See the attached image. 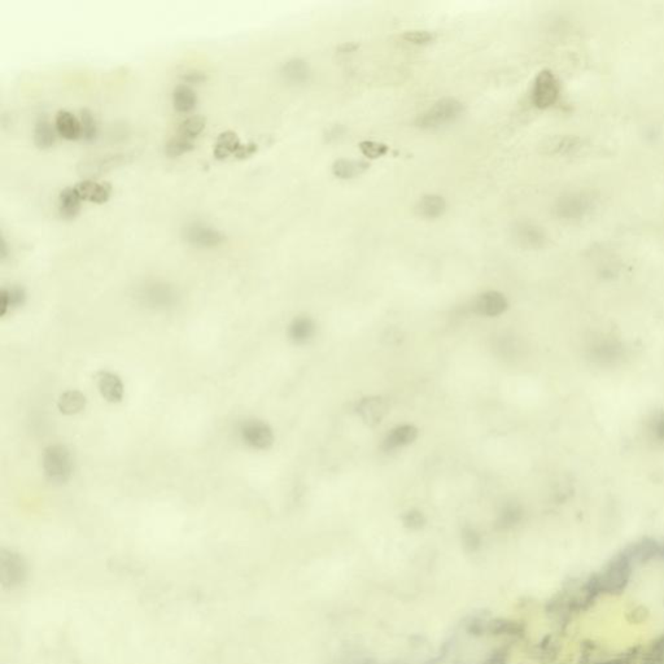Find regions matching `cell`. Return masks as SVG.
<instances>
[{
	"label": "cell",
	"instance_id": "6da1fadb",
	"mask_svg": "<svg viewBox=\"0 0 664 664\" xmlns=\"http://www.w3.org/2000/svg\"><path fill=\"white\" fill-rule=\"evenodd\" d=\"M42 465L45 477L53 484L68 483L74 471L72 452L62 444H52L45 448Z\"/></svg>",
	"mask_w": 664,
	"mask_h": 664
},
{
	"label": "cell",
	"instance_id": "7a4b0ae2",
	"mask_svg": "<svg viewBox=\"0 0 664 664\" xmlns=\"http://www.w3.org/2000/svg\"><path fill=\"white\" fill-rule=\"evenodd\" d=\"M596 209V199L585 191H571L558 197L554 213L566 222H579L589 217Z\"/></svg>",
	"mask_w": 664,
	"mask_h": 664
},
{
	"label": "cell",
	"instance_id": "3957f363",
	"mask_svg": "<svg viewBox=\"0 0 664 664\" xmlns=\"http://www.w3.org/2000/svg\"><path fill=\"white\" fill-rule=\"evenodd\" d=\"M462 111L463 106L457 99H441L418 117L416 125L422 128H440L458 118Z\"/></svg>",
	"mask_w": 664,
	"mask_h": 664
},
{
	"label": "cell",
	"instance_id": "277c9868",
	"mask_svg": "<svg viewBox=\"0 0 664 664\" xmlns=\"http://www.w3.org/2000/svg\"><path fill=\"white\" fill-rule=\"evenodd\" d=\"M28 577V565L20 553L11 549L0 551V580L4 588H16Z\"/></svg>",
	"mask_w": 664,
	"mask_h": 664
},
{
	"label": "cell",
	"instance_id": "5b68a950",
	"mask_svg": "<svg viewBox=\"0 0 664 664\" xmlns=\"http://www.w3.org/2000/svg\"><path fill=\"white\" fill-rule=\"evenodd\" d=\"M560 94V84L557 76L549 70L543 69L535 78L532 87V103L538 109H548L558 101Z\"/></svg>",
	"mask_w": 664,
	"mask_h": 664
},
{
	"label": "cell",
	"instance_id": "8992f818",
	"mask_svg": "<svg viewBox=\"0 0 664 664\" xmlns=\"http://www.w3.org/2000/svg\"><path fill=\"white\" fill-rule=\"evenodd\" d=\"M239 436L245 446L256 449L266 450L274 444V432L272 427L260 419H247L239 427Z\"/></svg>",
	"mask_w": 664,
	"mask_h": 664
},
{
	"label": "cell",
	"instance_id": "52a82bcc",
	"mask_svg": "<svg viewBox=\"0 0 664 664\" xmlns=\"http://www.w3.org/2000/svg\"><path fill=\"white\" fill-rule=\"evenodd\" d=\"M184 239L197 248H214L226 240V236L203 222H192L183 230Z\"/></svg>",
	"mask_w": 664,
	"mask_h": 664
},
{
	"label": "cell",
	"instance_id": "ba28073f",
	"mask_svg": "<svg viewBox=\"0 0 664 664\" xmlns=\"http://www.w3.org/2000/svg\"><path fill=\"white\" fill-rule=\"evenodd\" d=\"M257 151L256 144H243L234 131H225L218 136L214 144V156L225 160L230 156L247 157Z\"/></svg>",
	"mask_w": 664,
	"mask_h": 664
},
{
	"label": "cell",
	"instance_id": "9c48e42d",
	"mask_svg": "<svg viewBox=\"0 0 664 664\" xmlns=\"http://www.w3.org/2000/svg\"><path fill=\"white\" fill-rule=\"evenodd\" d=\"M514 242L521 248L538 249L545 245L546 234L543 228L531 222H519L513 228Z\"/></svg>",
	"mask_w": 664,
	"mask_h": 664
},
{
	"label": "cell",
	"instance_id": "30bf717a",
	"mask_svg": "<svg viewBox=\"0 0 664 664\" xmlns=\"http://www.w3.org/2000/svg\"><path fill=\"white\" fill-rule=\"evenodd\" d=\"M99 392L104 400L111 404H118L123 400L125 396V385L122 383L121 377L112 371H99L95 377Z\"/></svg>",
	"mask_w": 664,
	"mask_h": 664
},
{
	"label": "cell",
	"instance_id": "8fae6325",
	"mask_svg": "<svg viewBox=\"0 0 664 664\" xmlns=\"http://www.w3.org/2000/svg\"><path fill=\"white\" fill-rule=\"evenodd\" d=\"M78 195L84 201H90L94 204H104L112 195V186L108 182L92 181L84 179L78 182L74 186Z\"/></svg>",
	"mask_w": 664,
	"mask_h": 664
},
{
	"label": "cell",
	"instance_id": "7c38bea8",
	"mask_svg": "<svg viewBox=\"0 0 664 664\" xmlns=\"http://www.w3.org/2000/svg\"><path fill=\"white\" fill-rule=\"evenodd\" d=\"M388 411V404L384 399L372 396L361 400L357 406V413L367 426L374 427L383 421Z\"/></svg>",
	"mask_w": 664,
	"mask_h": 664
},
{
	"label": "cell",
	"instance_id": "4fadbf2b",
	"mask_svg": "<svg viewBox=\"0 0 664 664\" xmlns=\"http://www.w3.org/2000/svg\"><path fill=\"white\" fill-rule=\"evenodd\" d=\"M509 306L505 296L497 291H488L477 297L475 310L477 314L485 317H498L504 314Z\"/></svg>",
	"mask_w": 664,
	"mask_h": 664
},
{
	"label": "cell",
	"instance_id": "5bb4252c",
	"mask_svg": "<svg viewBox=\"0 0 664 664\" xmlns=\"http://www.w3.org/2000/svg\"><path fill=\"white\" fill-rule=\"evenodd\" d=\"M55 126L57 134L67 140H77L82 136V128L79 118L69 111H60L56 114Z\"/></svg>",
	"mask_w": 664,
	"mask_h": 664
},
{
	"label": "cell",
	"instance_id": "9a60e30c",
	"mask_svg": "<svg viewBox=\"0 0 664 664\" xmlns=\"http://www.w3.org/2000/svg\"><path fill=\"white\" fill-rule=\"evenodd\" d=\"M316 333V323L309 317L294 318L288 327V338L297 345L306 344Z\"/></svg>",
	"mask_w": 664,
	"mask_h": 664
},
{
	"label": "cell",
	"instance_id": "2e32d148",
	"mask_svg": "<svg viewBox=\"0 0 664 664\" xmlns=\"http://www.w3.org/2000/svg\"><path fill=\"white\" fill-rule=\"evenodd\" d=\"M446 211V199L440 195H424L415 205L418 216L424 218L435 219L441 217Z\"/></svg>",
	"mask_w": 664,
	"mask_h": 664
},
{
	"label": "cell",
	"instance_id": "e0dca14e",
	"mask_svg": "<svg viewBox=\"0 0 664 664\" xmlns=\"http://www.w3.org/2000/svg\"><path fill=\"white\" fill-rule=\"evenodd\" d=\"M57 130L56 126L52 125L48 117L40 116L37 122H35V128H34V143L42 150L51 148L53 144L56 143L57 138Z\"/></svg>",
	"mask_w": 664,
	"mask_h": 664
},
{
	"label": "cell",
	"instance_id": "ac0fdd59",
	"mask_svg": "<svg viewBox=\"0 0 664 664\" xmlns=\"http://www.w3.org/2000/svg\"><path fill=\"white\" fill-rule=\"evenodd\" d=\"M418 438V430L413 424H402L396 427L392 432L385 438L384 449L385 450H393L401 446H409L414 443L415 438Z\"/></svg>",
	"mask_w": 664,
	"mask_h": 664
},
{
	"label": "cell",
	"instance_id": "d6986e66",
	"mask_svg": "<svg viewBox=\"0 0 664 664\" xmlns=\"http://www.w3.org/2000/svg\"><path fill=\"white\" fill-rule=\"evenodd\" d=\"M86 405H87L86 396L77 389H70L62 393L57 401V408L62 414L65 415L78 414L84 410Z\"/></svg>",
	"mask_w": 664,
	"mask_h": 664
},
{
	"label": "cell",
	"instance_id": "ffe728a7",
	"mask_svg": "<svg viewBox=\"0 0 664 664\" xmlns=\"http://www.w3.org/2000/svg\"><path fill=\"white\" fill-rule=\"evenodd\" d=\"M197 104V92L189 84H178L173 91L174 109L179 114H189Z\"/></svg>",
	"mask_w": 664,
	"mask_h": 664
},
{
	"label": "cell",
	"instance_id": "44dd1931",
	"mask_svg": "<svg viewBox=\"0 0 664 664\" xmlns=\"http://www.w3.org/2000/svg\"><path fill=\"white\" fill-rule=\"evenodd\" d=\"M369 166L370 165L366 161L340 159L333 162L332 172L341 179H352L365 173L369 169Z\"/></svg>",
	"mask_w": 664,
	"mask_h": 664
},
{
	"label": "cell",
	"instance_id": "7402d4cb",
	"mask_svg": "<svg viewBox=\"0 0 664 664\" xmlns=\"http://www.w3.org/2000/svg\"><path fill=\"white\" fill-rule=\"evenodd\" d=\"M25 300L26 294L23 287L3 288L0 292V317H4L11 310L20 308Z\"/></svg>",
	"mask_w": 664,
	"mask_h": 664
},
{
	"label": "cell",
	"instance_id": "603a6c76",
	"mask_svg": "<svg viewBox=\"0 0 664 664\" xmlns=\"http://www.w3.org/2000/svg\"><path fill=\"white\" fill-rule=\"evenodd\" d=\"M82 199L78 195L76 187H68L61 191L59 197V208L62 217L74 218L81 211Z\"/></svg>",
	"mask_w": 664,
	"mask_h": 664
},
{
	"label": "cell",
	"instance_id": "cb8c5ba5",
	"mask_svg": "<svg viewBox=\"0 0 664 664\" xmlns=\"http://www.w3.org/2000/svg\"><path fill=\"white\" fill-rule=\"evenodd\" d=\"M485 633L492 634V636L519 637L523 634V626L515 620L497 618V619L488 620Z\"/></svg>",
	"mask_w": 664,
	"mask_h": 664
},
{
	"label": "cell",
	"instance_id": "d4e9b609",
	"mask_svg": "<svg viewBox=\"0 0 664 664\" xmlns=\"http://www.w3.org/2000/svg\"><path fill=\"white\" fill-rule=\"evenodd\" d=\"M283 77L287 79L288 82L304 83L308 81L309 78L310 70L308 64L300 59H294L286 62L283 67Z\"/></svg>",
	"mask_w": 664,
	"mask_h": 664
},
{
	"label": "cell",
	"instance_id": "484cf974",
	"mask_svg": "<svg viewBox=\"0 0 664 664\" xmlns=\"http://www.w3.org/2000/svg\"><path fill=\"white\" fill-rule=\"evenodd\" d=\"M204 117H201V116H191V117H187L186 120H183V121L179 123L178 130H177V135L183 136V138H186V139H189V140L195 142V139L204 131Z\"/></svg>",
	"mask_w": 664,
	"mask_h": 664
},
{
	"label": "cell",
	"instance_id": "4316f807",
	"mask_svg": "<svg viewBox=\"0 0 664 664\" xmlns=\"http://www.w3.org/2000/svg\"><path fill=\"white\" fill-rule=\"evenodd\" d=\"M581 144H582V142H581L580 138H577V136H562V138L553 140L548 145V148H549L550 153L568 156V155H574L575 152L579 151L581 148Z\"/></svg>",
	"mask_w": 664,
	"mask_h": 664
},
{
	"label": "cell",
	"instance_id": "83f0119b",
	"mask_svg": "<svg viewBox=\"0 0 664 664\" xmlns=\"http://www.w3.org/2000/svg\"><path fill=\"white\" fill-rule=\"evenodd\" d=\"M521 514L523 511H521V506L515 505V504L505 506L498 516L497 523H496L497 529H511L521 521Z\"/></svg>",
	"mask_w": 664,
	"mask_h": 664
},
{
	"label": "cell",
	"instance_id": "f1b7e54d",
	"mask_svg": "<svg viewBox=\"0 0 664 664\" xmlns=\"http://www.w3.org/2000/svg\"><path fill=\"white\" fill-rule=\"evenodd\" d=\"M195 147V142L186 139L181 135H175L166 143L165 152L170 157H179L184 153L192 151Z\"/></svg>",
	"mask_w": 664,
	"mask_h": 664
},
{
	"label": "cell",
	"instance_id": "f546056e",
	"mask_svg": "<svg viewBox=\"0 0 664 664\" xmlns=\"http://www.w3.org/2000/svg\"><path fill=\"white\" fill-rule=\"evenodd\" d=\"M79 122H81V128H82V138H84L86 140H92L96 136V133H98L96 121H95L94 114H91L89 109H82L81 116H79Z\"/></svg>",
	"mask_w": 664,
	"mask_h": 664
},
{
	"label": "cell",
	"instance_id": "4dcf8cb0",
	"mask_svg": "<svg viewBox=\"0 0 664 664\" xmlns=\"http://www.w3.org/2000/svg\"><path fill=\"white\" fill-rule=\"evenodd\" d=\"M402 523H404V527L411 531H418L426 526V516L419 510H409L404 514Z\"/></svg>",
	"mask_w": 664,
	"mask_h": 664
},
{
	"label": "cell",
	"instance_id": "1f68e13d",
	"mask_svg": "<svg viewBox=\"0 0 664 664\" xmlns=\"http://www.w3.org/2000/svg\"><path fill=\"white\" fill-rule=\"evenodd\" d=\"M360 150L365 156H367L370 159L382 157V156H384L387 152L389 151L385 144L371 142V140H366V142L360 144Z\"/></svg>",
	"mask_w": 664,
	"mask_h": 664
},
{
	"label": "cell",
	"instance_id": "d6a6232c",
	"mask_svg": "<svg viewBox=\"0 0 664 664\" xmlns=\"http://www.w3.org/2000/svg\"><path fill=\"white\" fill-rule=\"evenodd\" d=\"M402 38L405 39L409 43H411V45H424L431 43L435 39V35L430 31H406L402 35Z\"/></svg>",
	"mask_w": 664,
	"mask_h": 664
},
{
	"label": "cell",
	"instance_id": "836d02e7",
	"mask_svg": "<svg viewBox=\"0 0 664 664\" xmlns=\"http://www.w3.org/2000/svg\"><path fill=\"white\" fill-rule=\"evenodd\" d=\"M462 541H463V546L468 551H476L480 548L482 538H480V535L476 532L475 529L466 527L462 532Z\"/></svg>",
	"mask_w": 664,
	"mask_h": 664
},
{
	"label": "cell",
	"instance_id": "e575fe53",
	"mask_svg": "<svg viewBox=\"0 0 664 664\" xmlns=\"http://www.w3.org/2000/svg\"><path fill=\"white\" fill-rule=\"evenodd\" d=\"M651 432H653V436L657 440L658 443L664 446V411L659 413L653 419Z\"/></svg>",
	"mask_w": 664,
	"mask_h": 664
},
{
	"label": "cell",
	"instance_id": "d590c367",
	"mask_svg": "<svg viewBox=\"0 0 664 664\" xmlns=\"http://www.w3.org/2000/svg\"><path fill=\"white\" fill-rule=\"evenodd\" d=\"M506 662H507V654L504 650H497L492 654L491 657L487 658L480 664H506Z\"/></svg>",
	"mask_w": 664,
	"mask_h": 664
},
{
	"label": "cell",
	"instance_id": "8d00e7d4",
	"mask_svg": "<svg viewBox=\"0 0 664 664\" xmlns=\"http://www.w3.org/2000/svg\"><path fill=\"white\" fill-rule=\"evenodd\" d=\"M184 79L189 83L203 82L205 79V76L203 73L194 72V73H187V74L184 76Z\"/></svg>",
	"mask_w": 664,
	"mask_h": 664
}]
</instances>
